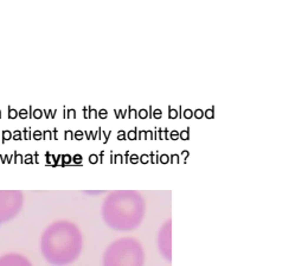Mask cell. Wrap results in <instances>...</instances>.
<instances>
[{
    "instance_id": "obj_22",
    "label": "cell",
    "mask_w": 308,
    "mask_h": 266,
    "mask_svg": "<svg viewBox=\"0 0 308 266\" xmlns=\"http://www.w3.org/2000/svg\"><path fill=\"white\" fill-rule=\"evenodd\" d=\"M169 162L173 163V164H178V163H179V155H177V153L172 155V156L169 157Z\"/></svg>"
},
{
    "instance_id": "obj_9",
    "label": "cell",
    "mask_w": 308,
    "mask_h": 266,
    "mask_svg": "<svg viewBox=\"0 0 308 266\" xmlns=\"http://www.w3.org/2000/svg\"><path fill=\"white\" fill-rule=\"evenodd\" d=\"M168 118L169 119H177L179 118V111L173 107H168Z\"/></svg>"
},
{
    "instance_id": "obj_17",
    "label": "cell",
    "mask_w": 308,
    "mask_h": 266,
    "mask_svg": "<svg viewBox=\"0 0 308 266\" xmlns=\"http://www.w3.org/2000/svg\"><path fill=\"white\" fill-rule=\"evenodd\" d=\"M138 118H141V119H146V118H148V111L147 109H140L139 112H138Z\"/></svg>"
},
{
    "instance_id": "obj_12",
    "label": "cell",
    "mask_w": 308,
    "mask_h": 266,
    "mask_svg": "<svg viewBox=\"0 0 308 266\" xmlns=\"http://www.w3.org/2000/svg\"><path fill=\"white\" fill-rule=\"evenodd\" d=\"M110 163H123V156L122 155H115L113 157V155H111Z\"/></svg>"
},
{
    "instance_id": "obj_7",
    "label": "cell",
    "mask_w": 308,
    "mask_h": 266,
    "mask_svg": "<svg viewBox=\"0 0 308 266\" xmlns=\"http://www.w3.org/2000/svg\"><path fill=\"white\" fill-rule=\"evenodd\" d=\"M158 132V136H157V139H160V140H169V132L167 128H158L157 129Z\"/></svg>"
},
{
    "instance_id": "obj_24",
    "label": "cell",
    "mask_w": 308,
    "mask_h": 266,
    "mask_svg": "<svg viewBox=\"0 0 308 266\" xmlns=\"http://www.w3.org/2000/svg\"><path fill=\"white\" fill-rule=\"evenodd\" d=\"M183 116H184L185 119H191V118L193 116V111H191V109H185Z\"/></svg>"
},
{
    "instance_id": "obj_21",
    "label": "cell",
    "mask_w": 308,
    "mask_h": 266,
    "mask_svg": "<svg viewBox=\"0 0 308 266\" xmlns=\"http://www.w3.org/2000/svg\"><path fill=\"white\" fill-rule=\"evenodd\" d=\"M128 112H129V114H128L129 118H138V111L136 109L131 108V107H128Z\"/></svg>"
},
{
    "instance_id": "obj_28",
    "label": "cell",
    "mask_w": 308,
    "mask_h": 266,
    "mask_svg": "<svg viewBox=\"0 0 308 266\" xmlns=\"http://www.w3.org/2000/svg\"><path fill=\"white\" fill-rule=\"evenodd\" d=\"M62 158H63V164H62V165H66V164H69V163H70V160H71V157H70L69 155L62 156Z\"/></svg>"
},
{
    "instance_id": "obj_13",
    "label": "cell",
    "mask_w": 308,
    "mask_h": 266,
    "mask_svg": "<svg viewBox=\"0 0 308 266\" xmlns=\"http://www.w3.org/2000/svg\"><path fill=\"white\" fill-rule=\"evenodd\" d=\"M149 160H151V163H153V164L159 163V153H158V151H157L155 153L152 152V153L149 155Z\"/></svg>"
},
{
    "instance_id": "obj_4",
    "label": "cell",
    "mask_w": 308,
    "mask_h": 266,
    "mask_svg": "<svg viewBox=\"0 0 308 266\" xmlns=\"http://www.w3.org/2000/svg\"><path fill=\"white\" fill-rule=\"evenodd\" d=\"M23 207V194L20 191L0 190V224L12 220Z\"/></svg>"
},
{
    "instance_id": "obj_29",
    "label": "cell",
    "mask_w": 308,
    "mask_h": 266,
    "mask_svg": "<svg viewBox=\"0 0 308 266\" xmlns=\"http://www.w3.org/2000/svg\"><path fill=\"white\" fill-rule=\"evenodd\" d=\"M72 159H74V162H75L76 164H81V163H82V156H81V155H75Z\"/></svg>"
},
{
    "instance_id": "obj_36",
    "label": "cell",
    "mask_w": 308,
    "mask_h": 266,
    "mask_svg": "<svg viewBox=\"0 0 308 266\" xmlns=\"http://www.w3.org/2000/svg\"><path fill=\"white\" fill-rule=\"evenodd\" d=\"M123 159H126L123 163H129V162H128V159H129V151H127V152H126V155H124Z\"/></svg>"
},
{
    "instance_id": "obj_33",
    "label": "cell",
    "mask_w": 308,
    "mask_h": 266,
    "mask_svg": "<svg viewBox=\"0 0 308 266\" xmlns=\"http://www.w3.org/2000/svg\"><path fill=\"white\" fill-rule=\"evenodd\" d=\"M10 138H11V133H10L9 131H5L4 134H3V139H4V140H7V139H10Z\"/></svg>"
},
{
    "instance_id": "obj_19",
    "label": "cell",
    "mask_w": 308,
    "mask_h": 266,
    "mask_svg": "<svg viewBox=\"0 0 308 266\" xmlns=\"http://www.w3.org/2000/svg\"><path fill=\"white\" fill-rule=\"evenodd\" d=\"M107 116H108L107 109H100V111L97 112V118H100V119H107Z\"/></svg>"
},
{
    "instance_id": "obj_38",
    "label": "cell",
    "mask_w": 308,
    "mask_h": 266,
    "mask_svg": "<svg viewBox=\"0 0 308 266\" xmlns=\"http://www.w3.org/2000/svg\"><path fill=\"white\" fill-rule=\"evenodd\" d=\"M34 116H36V118H40V116H41V112H40V111H36V112H34Z\"/></svg>"
},
{
    "instance_id": "obj_23",
    "label": "cell",
    "mask_w": 308,
    "mask_h": 266,
    "mask_svg": "<svg viewBox=\"0 0 308 266\" xmlns=\"http://www.w3.org/2000/svg\"><path fill=\"white\" fill-rule=\"evenodd\" d=\"M139 162H141L142 164H147L149 162V155H141V157H139Z\"/></svg>"
},
{
    "instance_id": "obj_6",
    "label": "cell",
    "mask_w": 308,
    "mask_h": 266,
    "mask_svg": "<svg viewBox=\"0 0 308 266\" xmlns=\"http://www.w3.org/2000/svg\"><path fill=\"white\" fill-rule=\"evenodd\" d=\"M0 266H32V264L21 254L9 253L0 257Z\"/></svg>"
},
{
    "instance_id": "obj_11",
    "label": "cell",
    "mask_w": 308,
    "mask_h": 266,
    "mask_svg": "<svg viewBox=\"0 0 308 266\" xmlns=\"http://www.w3.org/2000/svg\"><path fill=\"white\" fill-rule=\"evenodd\" d=\"M204 116L207 119H213L214 118V106H212L210 109H206L204 112Z\"/></svg>"
},
{
    "instance_id": "obj_39",
    "label": "cell",
    "mask_w": 308,
    "mask_h": 266,
    "mask_svg": "<svg viewBox=\"0 0 308 266\" xmlns=\"http://www.w3.org/2000/svg\"><path fill=\"white\" fill-rule=\"evenodd\" d=\"M34 138H36V139H40V132H39V131H37V132L34 133Z\"/></svg>"
},
{
    "instance_id": "obj_40",
    "label": "cell",
    "mask_w": 308,
    "mask_h": 266,
    "mask_svg": "<svg viewBox=\"0 0 308 266\" xmlns=\"http://www.w3.org/2000/svg\"><path fill=\"white\" fill-rule=\"evenodd\" d=\"M14 138H16V139H19V138H20V134H19V131H18V134H16V136H14Z\"/></svg>"
},
{
    "instance_id": "obj_8",
    "label": "cell",
    "mask_w": 308,
    "mask_h": 266,
    "mask_svg": "<svg viewBox=\"0 0 308 266\" xmlns=\"http://www.w3.org/2000/svg\"><path fill=\"white\" fill-rule=\"evenodd\" d=\"M127 139L128 140H136L138 139V128L130 129L129 132H127Z\"/></svg>"
},
{
    "instance_id": "obj_16",
    "label": "cell",
    "mask_w": 308,
    "mask_h": 266,
    "mask_svg": "<svg viewBox=\"0 0 308 266\" xmlns=\"http://www.w3.org/2000/svg\"><path fill=\"white\" fill-rule=\"evenodd\" d=\"M128 162H129V163H131V164H136V163H139V156H138V155H135V153L130 155V156H129V159H128Z\"/></svg>"
},
{
    "instance_id": "obj_10",
    "label": "cell",
    "mask_w": 308,
    "mask_h": 266,
    "mask_svg": "<svg viewBox=\"0 0 308 266\" xmlns=\"http://www.w3.org/2000/svg\"><path fill=\"white\" fill-rule=\"evenodd\" d=\"M179 139H182V140H184V142H186V140L190 139V128H186V129L179 132Z\"/></svg>"
},
{
    "instance_id": "obj_32",
    "label": "cell",
    "mask_w": 308,
    "mask_h": 266,
    "mask_svg": "<svg viewBox=\"0 0 308 266\" xmlns=\"http://www.w3.org/2000/svg\"><path fill=\"white\" fill-rule=\"evenodd\" d=\"M66 116H68V118H76V111H74V109H69Z\"/></svg>"
},
{
    "instance_id": "obj_2",
    "label": "cell",
    "mask_w": 308,
    "mask_h": 266,
    "mask_svg": "<svg viewBox=\"0 0 308 266\" xmlns=\"http://www.w3.org/2000/svg\"><path fill=\"white\" fill-rule=\"evenodd\" d=\"M102 216L113 229H135L145 216V201L136 191L111 193L102 206Z\"/></svg>"
},
{
    "instance_id": "obj_15",
    "label": "cell",
    "mask_w": 308,
    "mask_h": 266,
    "mask_svg": "<svg viewBox=\"0 0 308 266\" xmlns=\"http://www.w3.org/2000/svg\"><path fill=\"white\" fill-rule=\"evenodd\" d=\"M168 162H169V156H168V155L164 153V155L159 156V163H161V164H167Z\"/></svg>"
},
{
    "instance_id": "obj_5",
    "label": "cell",
    "mask_w": 308,
    "mask_h": 266,
    "mask_svg": "<svg viewBox=\"0 0 308 266\" xmlns=\"http://www.w3.org/2000/svg\"><path fill=\"white\" fill-rule=\"evenodd\" d=\"M159 249L161 252V254L171 261L172 259V251H171V221H167V222L162 226L160 233H159Z\"/></svg>"
},
{
    "instance_id": "obj_1",
    "label": "cell",
    "mask_w": 308,
    "mask_h": 266,
    "mask_svg": "<svg viewBox=\"0 0 308 266\" xmlns=\"http://www.w3.org/2000/svg\"><path fill=\"white\" fill-rule=\"evenodd\" d=\"M83 247V238L78 227L70 221H57L41 235L40 249L48 262L64 266L74 262Z\"/></svg>"
},
{
    "instance_id": "obj_31",
    "label": "cell",
    "mask_w": 308,
    "mask_h": 266,
    "mask_svg": "<svg viewBox=\"0 0 308 266\" xmlns=\"http://www.w3.org/2000/svg\"><path fill=\"white\" fill-rule=\"evenodd\" d=\"M64 138H65V139H74L72 132H71V131H66V132H65V134H64Z\"/></svg>"
},
{
    "instance_id": "obj_34",
    "label": "cell",
    "mask_w": 308,
    "mask_h": 266,
    "mask_svg": "<svg viewBox=\"0 0 308 266\" xmlns=\"http://www.w3.org/2000/svg\"><path fill=\"white\" fill-rule=\"evenodd\" d=\"M19 115H20L21 118H26V116H27V112H26V109H21Z\"/></svg>"
},
{
    "instance_id": "obj_20",
    "label": "cell",
    "mask_w": 308,
    "mask_h": 266,
    "mask_svg": "<svg viewBox=\"0 0 308 266\" xmlns=\"http://www.w3.org/2000/svg\"><path fill=\"white\" fill-rule=\"evenodd\" d=\"M193 116L196 118V119H202L203 116H204V111L203 109H196L194 112H193Z\"/></svg>"
},
{
    "instance_id": "obj_3",
    "label": "cell",
    "mask_w": 308,
    "mask_h": 266,
    "mask_svg": "<svg viewBox=\"0 0 308 266\" xmlns=\"http://www.w3.org/2000/svg\"><path fill=\"white\" fill-rule=\"evenodd\" d=\"M145 254L140 242L133 238H122L108 246L103 266H144Z\"/></svg>"
},
{
    "instance_id": "obj_30",
    "label": "cell",
    "mask_w": 308,
    "mask_h": 266,
    "mask_svg": "<svg viewBox=\"0 0 308 266\" xmlns=\"http://www.w3.org/2000/svg\"><path fill=\"white\" fill-rule=\"evenodd\" d=\"M189 155H190V153H189V151H187V150H184V151L182 152V156H183V162H184V163H186Z\"/></svg>"
},
{
    "instance_id": "obj_26",
    "label": "cell",
    "mask_w": 308,
    "mask_h": 266,
    "mask_svg": "<svg viewBox=\"0 0 308 266\" xmlns=\"http://www.w3.org/2000/svg\"><path fill=\"white\" fill-rule=\"evenodd\" d=\"M117 139H119V140H126V139H127V136H126V132H124V131H119V132H117Z\"/></svg>"
},
{
    "instance_id": "obj_37",
    "label": "cell",
    "mask_w": 308,
    "mask_h": 266,
    "mask_svg": "<svg viewBox=\"0 0 308 266\" xmlns=\"http://www.w3.org/2000/svg\"><path fill=\"white\" fill-rule=\"evenodd\" d=\"M16 116H17L16 111H14V109H11V111H10V118H16Z\"/></svg>"
},
{
    "instance_id": "obj_35",
    "label": "cell",
    "mask_w": 308,
    "mask_h": 266,
    "mask_svg": "<svg viewBox=\"0 0 308 266\" xmlns=\"http://www.w3.org/2000/svg\"><path fill=\"white\" fill-rule=\"evenodd\" d=\"M110 134H111V132H110V131L106 133V136H104V142H103V143H108V139H109V136H110Z\"/></svg>"
},
{
    "instance_id": "obj_18",
    "label": "cell",
    "mask_w": 308,
    "mask_h": 266,
    "mask_svg": "<svg viewBox=\"0 0 308 266\" xmlns=\"http://www.w3.org/2000/svg\"><path fill=\"white\" fill-rule=\"evenodd\" d=\"M169 139L171 140H178L179 139V132L178 131H172L171 133H169Z\"/></svg>"
},
{
    "instance_id": "obj_27",
    "label": "cell",
    "mask_w": 308,
    "mask_h": 266,
    "mask_svg": "<svg viewBox=\"0 0 308 266\" xmlns=\"http://www.w3.org/2000/svg\"><path fill=\"white\" fill-rule=\"evenodd\" d=\"M74 138H75V139H77V140H81V139H83V132H82V131H77V132H75Z\"/></svg>"
},
{
    "instance_id": "obj_14",
    "label": "cell",
    "mask_w": 308,
    "mask_h": 266,
    "mask_svg": "<svg viewBox=\"0 0 308 266\" xmlns=\"http://www.w3.org/2000/svg\"><path fill=\"white\" fill-rule=\"evenodd\" d=\"M152 118H154V119H161L162 118V111L161 109H154V111H152Z\"/></svg>"
},
{
    "instance_id": "obj_25",
    "label": "cell",
    "mask_w": 308,
    "mask_h": 266,
    "mask_svg": "<svg viewBox=\"0 0 308 266\" xmlns=\"http://www.w3.org/2000/svg\"><path fill=\"white\" fill-rule=\"evenodd\" d=\"M99 162H100V160H99L97 155H90V156H89V163L96 164V163H99Z\"/></svg>"
}]
</instances>
